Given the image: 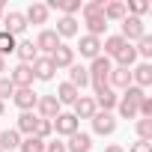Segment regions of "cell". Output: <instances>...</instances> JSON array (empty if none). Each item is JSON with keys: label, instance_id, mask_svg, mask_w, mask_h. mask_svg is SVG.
<instances>
[{"label": "cell", "instance_id": "cell-1", "mask_svg": "<svg viewBox=\"0 0 152 152\" xmlns=\"http://www.w3.org/2000/svg\"><path fill=\"white\" fill-rule=\"evenodd\" d=\"M81 12H84V18H87L90 36L99 39V33H104V27H107V21H104V3H84Z\"/></svg>", "mask_w": 152, "mask_h": 152}, {"label": "cell", "instance_id": "cell-2", "mask_svg": "<svg viewBox=\"0 0 152 152\" xmlns=\"http://www.w3.org/2000/svg\"><path fill=\"white\" fill-rule=\"evenodd\" d=\"M146 96H143V90L140 87H128L125 90V96H122V102H116L119 104V113L125 116V119H131V116H137V107H140V102H143Z\"/></svg>", "mask_w": 152, "mask_h": 152}, {"label": "cell", "instance_id": "cell-3", "mask_svg": "<svg viewBox=\"0 0 152 152\" xmlns=\"http://www.w3.org/2000/svg\"><path fill=\"white\" fill-rule=\"evenodd\" d=\"M87 72H90V81H93V84H107L110 60H107V57H96V60H93V66H90Z\"/></svg>", "mask_w": 152, "mask_h": 152}, {"label": "cell", "instance_id": "cell-4", "mask_svg": "<svg viewBox=\"0 0 152 152\" xmlns=\"http://www.w3.org/2000/svg\"><path fill=\"white\" fill-rule=\"evenodd\" d=\"M9 81H12L18 90H27V87L33 84V66H24V63H21V66L12 72V78H9Z\"/></svg>", "mask_w": 152, "mask_h": 152}, {"label": "cell", "instance_id": "cell-5", "mask_svg": "<svg viewBox=\"0 0 152 152\" xmlns=\"http://www.w3.org/2000/svg\"><path fill=\"white\" fill-rule=\"evenodd\" d=\"M146 30H143V21L140 18H125L122 21V39H143Z\"/></svg>", "mask_w": 152, "mask_h": 152}, {"label": "cell", "instance_id": "cell-6", "mask_svg": "<svg viewBox=\"0 0 152 152\" xmlns=\"http://www.w3.org/2000/svg\"><path fill=\"white\" fill-rule=\"evenodd\" d=\"M93 87H96V96H99V104L104 107V113H107L110 107H116V102H119V99L113 96V90H110L107 84H93Z\"/></svg>", "mask_w": 152, "mask_h": 152}, {"label": "cell", "instance_id": "cell-7", "mask_svg": "<svg viewBox=\"0 0 152 152\" xmlns=\"http://www.w3.org/2000/svg\"><path fill=\"white\" fill-rule=\"evenodd\" d=\"M54 128L60 134H75V131H78V119H75V113H57Z\"/></svg>", "mask_w": 152, "mask_h": 152}, {"label": "cell", "instance_id": "cell-8", "mask_svg": "<svg viewBox=\"0 0 152 152\" xmlns=\"http://www.w3.org/2000/svg\"><path fill=\"white\" fill-rule=\"evenodd\" d=\"M3 24H6V33H9V36H18V33L27 30V18H24L21 12H9Z\"/></svg>", "mask_w": 152, "mask_h": 152}, {"label": "cell", "instance_id": "cell-9", "mask_svg": "<svg viewBox=\"0 0 152 152\" xmlns=\"http://www.w3.org/2000/svg\"><path fill=\"white\" fill-rule=\"evenodd\" d=\"M36 48H42V51L54 54V51L60 48V36H57L54 30H42V33H39V39H36Z\"/></svg>", "mask_w": 152, "mask_h": 152}, {"label": "cell", "instance_id": "cell-10", "mask_svg": "<svg viewBox=\"0 0 152 152\" xmlns=\"http://www.w3.org/2000/svg\"><path fill=\"white\" fill-rule=\"evenodd\" d=\"M12 99H15V104H18L21 110H30V107H36V102H39V96H36L30 87H27V90H15Z\"/></svg>", "mask_w": 152, "mask_h": 152}, {"label": "cell", "instance_id": "cell-11", "mask_svg": "<svg viewBox=\"0 0 152 152\" xmlns=\"http://www.w3.org/2000/svg\"><path fill=\"white\" fill-rule=\"evenodd\" d=\"M93 128H96L99 134H113V131H116V119H113L110 113H96V116H93Z\"/></svg>", "mask_w": 152, "mask_h": 152}, {"label": "cell", "instance_id": "cell-12", "mask_svg": "<svg viewBox=\"0 0 152 152\" xmlns=\"http://www.w3.org/2000/svg\"><path fill=\"white\" fill-rule=\"evenodd\" d=\"M90 146H93V137H90V134L75 131V134H72V143L66 146V152H90Z\"/></svg>", "mask_w": 152, "mask_h": 152}, {"label": "cell", "instance_id": "cell-13", "mask_svg": "<svg viewBox=\"0 0 152 152\" xmlns=\"http://www.w3.org/2000/svg\"><path fill=\"white\" fill-rule=\"evenodd\" d=\"M93 119L96 116V102L93 99H87V96H81L78 102H75V119Z\"/></svg>", "mask_w": 152, "mask_h": 152}, {"label": "cell", "instance_id": "cell-14", "mask_svg": "<svg viewBox=\"0 0 152 152\" xmlns=\"http://www.w3.org/2000/svg\"><path fill=\"white\" fill-rule=\"evenodd\" d=\"M72 60H75V48H69V45H60V48L51 54L54 69H60V66H72Z\"/></svg>", "mask_w": 152, "mask_h": 152}, {"label": "cell", "instance_id": "cell-15", "mask_svg": "<svg viewBox=\"0 0 152 152\" xmlns=\"http://www.w3.org/2000/svg\"><path fill=\"white\" fill-rule=\"evenodd\" d=\"M54 63H51V57H42V60H36V66H33V78H42V81H51L54 78Z\"/></svg>", "mask_w": 152, "mask_h": 152}, {"label": "cell", "instance_id": "cell-16", "mask_svg": "<svg viewBox=\"0 0 152 152\" xmlns=\"http://www.w3.org/2000/svg\"><path fill=\"white\" fill-rule=\"evenodd\" d=\"M107 78H110V84H113V87H122V90H128V87H131V72H128V69H122V66H119V69H110Z\"/></svg>", "mask_w": 152, "mask_h": 152}, {"label": "cell", "instance_id": "cell-17", "mask_svg": "<svg viewBox=\"0 0 152 152\" xmlns=\"http://www.w3.org/2000/svg\"><path fill=\"white\" fill-rule=\"evenodd\" d=\"M60 104H75V102H78V90H75L72 84H60L57 87V96H54Z\"/></svg>", "mask_w": 152, "mask_h": 152}, {"label": "cell", "instance_id": "cell-18", "mask_svg": "<svg viewBox=\"0 0 152 152\" xmlns=\"http://www.w3.org/2000/svg\"><path fill=\"white\" fill-rule=\"evenodd\" d=\"M36 104H39V110H42V116H45V119L57 116V110H60V102H57L54 96H42V99H39Z\"/></svg>", "mask_w": 152, "mask_h": 152}, {"label": "cell", "instance_id": "cell-19", "mask_svg": "<svg viewBox=\"0 0 152 152\" xmlns=\"http://www.w3.org/2000/svg\"><path fill=\"white\" fill-rule=\"evenodd\" d=\"M69 78H72L69 84H72L75 90H78V87H87V84H90V72H87L84 66H72V72H69Z\"/></svg>", "mask_w": 152, "mask_h": 152}, {"label": "cell", "instance_id": "cell-20", "mask_svg": "<svg viewBox=\"0 0 152 152\" xmlns=\"http://www.w3.org/2000/svg\"><path fill=\"white\" fill-rule=\"evenodd\" d=\"M78 48H81V54H84V57H93V60H96V57H99V48H102V42H99L96 36H84Z\"/></svg>", "mask_w": 152, "mask_h": 152}, {"label": "cell", "instance_id": "cell-21", "mask_svg": "<svg viewBox=\"0 0 152 152\" xmlns=\"http://www.w3.org/2000/svg\"><path fill=\"white\" fill-rule=\"evenodd\" d=\"M57 36H75L78 33V21H75L72 15H66V18H60L57 21V30H54Z\"/></svg>", "mask_w": 152, "mask_h": 152}, {"label": "cell", "instance_id": "cell-22", "mask_svg": "<svg viewBox=\"0 0 152 152\" xmlns=\"http://www.w3.org/2000/svg\"><path fill=\"white\" fill-rule=\"evenodd\" d=\"M24 18H30V21H36V24H45V21H48V6L33 3V6L27 9V15H24Z\"/></svg>", "mask_w": 152, "mask_h": 152}, {"label": "cell", "instance_id": "cell-23", "mask_svg": "<svg viewBox=\"0 0 152 152\" xmlns=\"http://www.w3.org/2000/svg\"><path fill=\"white\" fill-rule=\"evenodd\" d=\"M15 54L21 57L24 66H30V60H36V45H33V42H21V45L15 48Z\"/></svg>", "mask_w": 152, "mask_h": 152}, {"label": "cell", "instance_id": "cell-24", "mask_svg": "<svg viewBox=\"0 0 152 152\" xmlns=\"http://www.w3.org/2000/svg\"><path fill=\"white\" fill-rule=\"evenodd\" d=\"M131 78H134L140 87H146V84L152 81V66H149V63H140V66L134 69V75H131Z\"/></svg>", "mask_w": 152, "mask_h": 152}, {"label": "cell", "instance_id": "cell-25", "mask_svg": "<svg viewBox=\"0 0 152 152\" xmlns=\"http://www.w3.org/2000/svg\"><path fill=\"white\" fill-rule=\"evenodd\" d=\"M15 146H21V140H18V131H0V152L15 149Z\"/></svg>", "mask_w": 152, "mask_h": 152}, {"label": "cell", "instance_id": "cell-26", "mask_svg": "<svg viewBox=\"0 0 152 152\" xmlns=\"http://www.w3.org/2000/svg\"><path fill=\"white\" fill-rule=\"evenodd\" d=\"M15 48H18L15 36H9V33L3 30V33H0V57H6V54H15Z\"/></svg>", "mask_w": 152, "mask_h": 152}, {"label": "cell", "instance_id": "cell-27", "mask_svg": "<svg viewBox=\"0 0 152 152\" xmlns=\"http://www.w3.org/2000/svg\"><path fill=\"white\" fill-rule=\"evenodd\" d=\"M36 122H39V119H36L30 110H24V113L18 116V128H21V131H27V134H33V131H36Z\"/></svg>", "mask_w": 152, "mask_h": 152}, {"label": "cell", "instance_id": "cell-28", "mask_svg": "<svg viewBox=\"0 0 152 152\" xmlns=\"http://www.w3.org/2000/svg\"><path fill=\"white\" fill-rule=\"evenodd\" d=\"M48 9H63V12H78L81 9V0H51Z\"/></svg>", "mask_w": 152, "mask_h": 152}, {"label": "cell", "instance_id": "cell-29", "mask_svg": "<svg viewBox=\"0 0 152 152\" xmlns=\"http://www.w3.org/2000/svg\"><path fill=\"white\" fill-rule=\"evenodd\" d=\"M125 45H128V42H125V39H122V36H110V39H107V42H104V51H107V54H110V57H116V54H119V51H122V48H125Z\"/></svg>", "mask_w": 152, "mask_h": 152}, {"label": "cell", "instance_id": "cell-30", "mask_svg": "<svg viewBox=\"0 0 152 152\" xmlns=\"http://www.w3.org/2000/svg\"><path fill=\"white\" fill-rule=\"evenodd\" d=\"M125 3H110V6H104V21L107 18H125Z\"/></svg>", "mask_w": 152, "mask_h": 152}, {"label": "cell", "instance_id": "cell-31", "mask_svg": "<svg viewBox=\"0 0 152 152\" xmlns=\"http://www.w3.org/2000/svg\"><path fill=\"white\" fill-rule=\"evenodd\" d=\"M134 57H137V51H134V48H131V45H125V48H122V51H119V54H116V60H119V63H122V69H128V66H131V63H134Z\"/></svg>", "mask_w": 152, "mask_h": 152}, {"label": "cell", "instance_id": "cell-32", "mask_svg": "<svg viewBox=\"0 0 152 152\" xmlns=\"http://www.w3.org/2000/svg\"><path fill=\"white\" fill-rule=\"evenodd\" d=\"M21 152H45V143H42L39 137H27V140L21 143Z\"/></svg>", "mask_w": 152, "mask_h": 152}, {"label": "cell", "instance_id": "cell-33", "mask_svg": "<svg viewBox=\"0 0 152 152\" xmlns=\"http://www.w3.org/2000/svg\"><path fill=\"white\" fill-rule=\"evenodd\" d=\"M15 93V84L9 81V78H0V102H3V99H9Z\"/></svg>", "mask_w": 152, "mask_h": 152}, {"label": "cell", "instance_id": "cell-34", "mask_svg": "<svg viewBox=\"0 0 152 152\" xmlns=\"http://www.w3.org/2000/svg\"><path fill=\"white\" fill-rule=\"evenodd\" d=\"M137 134H140V140H149L152 137V122L149 119H140L137 122Z\"/></svg>", "mask_w": 152, "mask_h": 152}, {"label": "cell", "instance_id": "cell-35", "mask_svg": "<svg viewBox=\"0 0 152 152\" xmlns=\"http://www.w3.org/2000/svg\"><path fill=\"white\" fill-rule=\"evenodd\" d=\"M51 128H54V125H51V122H48V119H39V122H36V137H39V140H42V137H45V134H51Z\"/></svg>", "mask_w": 152, "mask_h": 152}, {"label": "cell", "instance_id": "cell-36", "mask_svg": "<svg viewBox=\"0 0 152 152\" xmlns=\"http://www.w3.org/2000/svg\"><path fill=\"white\" fill-rule=\"evenodd\" d=\"M137 51H140L143 57H152V39H149V36H143V39H140V48H137Z\"/></svg>", "mask_w": 152, "mask_h": 152}, {"label": "cell", "instance_id": "cell-37", "mask_svg": "<svg viewBox=\"0 0 152 152\" xmlns=\"http://www.w3.org/2000/svg\"><path fill=\"white\" fill-rule=\"evenodd\" d=\"M128 6H131V9L137 12V15H143V12L149 9V3H143V0H134V3H128ZM137 15H134V18H137Z\"/></svg>", "mask_w": 152, "mask_h": 152}, {"label": "cell", "instance_id": "cell-38", "mask_svg": "<svg viewBox=\"0 0 152 152\" xmlns=\"http://www.w3.org/2000/svg\"><path fill=\"white\" fill-rule=\"evenodd\" d=\"M131 152H152V146H149V140H137L131 146Z\"/></svg>", "mask_w": 152, "mask_h": 152}, {"label": "cell", "instance_id": "cell-39", "mask_svg": "<svg viewBox=\"0 0 152 152\" xmlns=\"http://www.w3.org/2000/svg\"><path fill=\"white\" fill-rule=\"evenodd\" d=\"M137 110H140V113H149V110H152V102H149V99H143V102H140V107H137Z\"/></svg>", "mask_w": 152, "mask_h": 152}, {"label": "cell", "instance_id": "cell-40", "mask_svg": "<svg viewBox=\"0 0 152 152\" xmlns=\"http://www.w3.org/2000/svg\"><path fill=\"white\" fill-rule=\"evenodd\" d=\"M48 152H66V146H63V143H57V140H54V143H51V146H48Z\"/></svg>", "mask_w": 152, "mask_h": 152}, {"label": "cell", "instance_id": "cell-41", "mask_svg": "<svg viewBox=\"0 0 152 152\" xmlns=\"http://www.w3.org/2000/svg\"><path fill=\"white\" fill-rule=\"evenodd\" d=\"M104 152H125V149H122V146H116V143H113V146H107V149H104Z\"/></svg>", "mask_w": 152, "mask_h": 152}, {"label": "cell", "instance_id": "cell-42", "mask_svg": "<svg viewBox=\"0 0 152 152\" xmlns=\"http://www.w3.org/2000/svg\"><path fill=\"white\" fill-rule=\"evenodd\" d=\"M3 110H6V107H3V102H0V116H3Z\"/></svg>", "mask_w": 152, "mask_h": 152}, {"label": "cell", "instance_id": "cell-43", "mask_svg": "<svg viewBox=\"0 0 152 152\" xmlns=\"http://www.w3.org/2000/svg\"><path fill=\"white\" fill-rule=\"evenodd\" d=\"M0 72H3V57H0Z\"/></svg>", "mask_w": 152, "mask_h": 152}, {"label": "cell", "instance_id": "cell-44", "mask_svg": "<svg viewBox=\"0 0 152 152\" xmlns=\"http://www.w3.org/2000/svg\"><path fill=\"white\" fill-rule=\"evenodd\" d=\"M0 12H3V3H0Z\"/></svg>", "mask_w": 152, "mask_h": 152}]
</instances>
